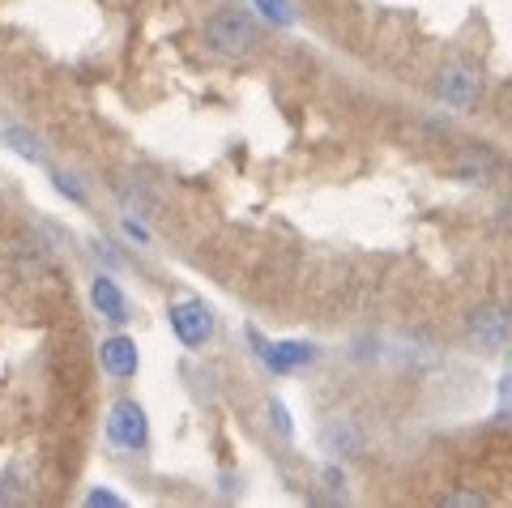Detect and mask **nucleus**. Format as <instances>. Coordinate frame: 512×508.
Here are the masks:
<instances>
[{
	"label": "nucleus",
	"instance_id": "obj_1",
	"mask_svg": "<svg viewBox=\"0 0 512 508\" xmlns=\"http://www.w3.org/2000/svg\"><path fill=\"white\" fill-rule=\"evenodd\" d=\"M448 180L457 184H474V188H487L495 180L508 176V158L491 146V141H461V146L448 154Z\"/></svg>",
	"mask_w": 512,
	"mask_h": 508
},
{
	"label": "nucleus",
	"instance_id": "obj_2",
	"mask_svg": "<svg viewBox=\"0 0 512 508\" xmlns=\"http://www.w3.org/2000/svg\"><path fill=\"white\" fill-rule=\"evenodd\" d=\"M487 90V77L470 60H444L436 73V99L453 111H474Z\"/></svg>",
	"mask_w": 512,
	"mask_h": 508
},
{
	"label": "nucleus",
	"instance_id": "obj_3",
	"mask_svg": "<svg viewBox=\"0 0 512 508\" xmlns=\"http://www.w3.org/2000/svg\"><path fill=\"white\" fill-rule=\"evenodd\" d=\"M205 39H210L214 52L222 56H248L261 43V26H256L244 9H222L205 22Z\"/></svg>",
	"mask_w": 512,
	"mask_h": 508
},
{
	"label": "nucleus",
	"instance_id": "obj_4",
	"mask_svg": "<svg viewBox=\"0 0 512 508\" xmlns=\"http://www.w3.org/2000/svg\"><path fill=\"white\" fill-rule=\"evenodd\" d=\"M466 342L478 351H504L512 342V299H487L466 316Z\"/></svg>",
	"mask_w": 512,
	"mask_h": 508
},
{
	"label": "nucleus",
	"instance_id": "obj_5",
	"mask_svg": "<svg viewBox=\"0 0 512 508\" xmlns=\"http://www.w3.org/2000/svg\"><path fill=\"white\" fill-rule=\"evenodd\" d=\"M107 440L116 444V449H128V453H141L150 444L146 410H141L133 398L111 402V410H107Z\"/></svg>",
	"mask_w": 512,
	"mask_h": 508
},
{
	"label": "nucleus",
	"instance_id": "obj_6",
	"mask_svg": "<svg viewBox=\"0 0 512 508\" xmlns=\"http://www.w3.org/2000/svg\"><path fill=\"white\" fill-rule=\"evenodd\" d=\"M167 321H171V333L184 346H205L210 342V333H214V316H210V308H205L201 299H180V304H171Z\"/></svg>",
	"mask_w": 512,
	"mask_h": 508
},
{
	"label": "nucleus",
	"instance_id": "obj_7",
	"mask_svg": "<svg viewBox=\"0 0 512 508\" xmlns=\"http://www.w3.org/2000/svg\"><path fill=\"white\" fill-rule=\"evenodd\" d=\"M248 338L256 346V355H261L274 372H295V368H308L316 359V346L312 342H261V333L248 329Z\"/></svg>",
	"mask_w": 512,
	"mask_h": 508
},
{
	"label": "nucleus",
	"instance_id": "obj_8",
	"mask_svg": "<svg viewBox=\"0 0 512 508\" xmlns=\"http://www.w3.org/2000/svg\"><path fill=\"white\" fill-rule=\"evenodd\" d=\"M99 363H103V372H111L116 380L137 376V368H141L137 342H133V338H124V333H116V338H103V346H99Z\"/></svg>",
	"mask_w": 512,
	"mask_h": 508
},
{
	"label": "nucleus",
	"instance_id": "obj_9",
	"mask_svg": "<svg viewBox=\"0 0 512 508\" xmlns=\"http://www.w3.org/2000/svg\"><path fill=\"white\" fill-rule=\"evenodd\" d=\"M90 299H94V308H99L107 321H116V325L128 321V299H124V291L107 274H99V278L90 282Z\"/></svg>",
	"mask_w": 512,
	"mask_h": 508
},
{
	"label": "nucleus",
	"instance_id": "obj_10",
	"mask_svg": "<svg viewBox=\"0 0 512 508\" xmlns=\"http://www.w3.org/2000/svg\"><path fill=\"white\" fill-rule=\"evenodd\" d=\"M0 141H5V146H9L13 154H22L26 163H43V158H47L43 141H39L35 133H26L22 124H5V129H0Z\"/></svg>",
	"mask_w": 512,
	"mask_h": 508
},
{
	"label": "nucleus",
	"instance_id": "obj_11",
	"mask_svg": "<svg viewBox=\"0 0 512 508\" xmlns=\"http://www.w3.org/2000/svg\"><path fill=\"white\" fill-rule=\"evenodd\" d=\"M256 9H261V13H265V22H274V26H295L291 0H256Z\"/></svg>",
	"mask_w": 512,
	"mask_h": 508
},
{
	"label": "nucleus",
	"instance_id": "obj_12",
	"mask_svg": "<svg viewBox=\"0 0 512 508\" xmlns=\"http://www.w3.org/2000/svg\"><path fill=\"white\" fill-rule=\"evenodd\" d=\"M52 180H56V188H60V193H64V197H69V201H77V205H82V201H86V188H82V184H77V176H69V171H56V176H52Z\"/></svg>",
	"mask_w": 512,
	"mask_h": 508
},
{
	"label": "nucleus",
	"instance_id": "obj_13",
	"mask_svg": "<svg viewBox=\"0 0 512 508\" xmlns=\"http://www.w3.org/2000/svg\"><path fill=\"white\" fill-rule=\"evenodd\" d=\"M269 423H274L278 427V436H286V440H291L295 436V427H291V415H286V406L274 398V402H269Z\"/></svg>",
	"mask_w": 512,
	"mask_h": 508
},
{
	"label": "nucleus",
	"instance_id": "obj_14",
	"mask_svg": "<svg viewBox=\"0 0 512 508\" xmlns=\"http://www.w3.org/2000/svg\"><path fill=\"white\" fill-rule=\"evenodd\" d=\"M440 504H487L478 491H448V496L440 500Z\"/></svg>",
	"mask_w": 512,
	"mask_h": 508
},
{
	"label": "nucleus",
	"instance_id": "obj_15",
	"mask_svg": "<svg viewBox=\"0 0 512 508\" xmlns=\"http://www.w3.org/2000/svg\"><path fill=\"white\" fill-rule=\"evenodd\" d=\"M495 222H500V227H512V193H504L500 205H495Z\"/></svg>",
	"mask_w": 512,
	"mask_h": 508
},
{
	"label": "nucleus",
	"instance_id": "obj_16",
	"mask_svg": "<svg viewBox=\"0 0 512 508\" xmlns=\"http://www.w3.org/2000/svg\"><path fill=\"white\" fill-rule=\"evenodd\" d=\"M86 504H111V508H116V504H120V496H111V491H90Z\"/></svg>",
	"mask_w": 512,
	"mask_h": 508
},
{
	"label": "nucleus",
	"instance_id": "obj_17",
	"mask_svg": "<svg viewBox=\"0 0 512 508\" xmlns=\"http://www.w3.org/2000/svg\"><path fill=\"white\" fill-rule=\"evenodd\" d=\"M504 124H512V94L504 99Z\"/></svg>",
	"mask_w": 512,
	"mask_h": 508
}]
</instances>
